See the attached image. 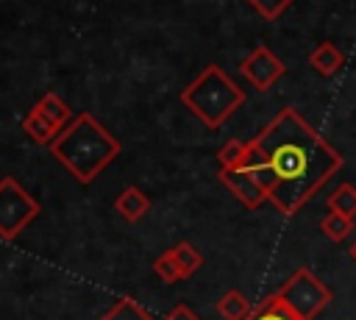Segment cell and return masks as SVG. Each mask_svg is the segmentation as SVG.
I'll return each mask as SVG.
<instances>
[{"label": "cell", "mask_w": 356, "mask_h": 320, "mask_svg": "<svg viewBox=\"0 0 356 320\" xmlns=\"http://www.w3.org/2000/svg\"><path fill=\"white\" fill-rule=\"evenodd\" d=\"M342 64H345V56H342V50H339L334 42H320V45L309 53V67H312L314 72H320L323 78L337 75Z\"/></svg>", "instance_id": "30bf717a"}, {"label": "cell", "mask_w": 356, "mask_h": 320, "mask_svg": "<svg viewBox=\"0 0 356 320\" xmlns=\"http://www.w3.org/2000/svg\"><path fill=\"white\" fill-rule=\"evenodd\" d=\"M278 298L300 317V320H314L331 301L334 292L328 284H323L309 267H298L281 287H278Z\"/></svg>", "instance_id": "277c9868"}, {"label": "cell", "mask_w": 356, "mask_h": 320, "mask_svg": "<svg viewBox=\"0 0 356 320\" xmlns=\"http://www.w3.org/2000/svg\"><path fill=\"white\" fill-rule=\"evenodd\" d=\"M39 217L36 198L11 175L0 178V239H17Z\"/></svg>", "instance_id": "5b68a950"}, {"label": "cell", "mask_w": 356, "mask_h": 320, "mask_svg": "<svg viewBox=\"0 0 356 320\" xmlns=\"http://www.w3.org/2000/svg\"><path fill=\"white\" fill-rule=\"evenodd\" d=\"M245 153H248V142L242 139H228L220 150H217V161H220V170H231V167H242L245 161Z\"/></svg>", "instance_id": "ac0fdd59"}, {"label": "cell", "mask_w": 356, "mask_h": 320, "mask_svg": "<svg viewBox=\"0 0 356 320\" xmlns=\"http://www.w3.org/2000/svg\"><path fill=\"white\" fill-rule=\"evenodd\" d=\"M356 228V223H353V217H345V214H339V211H325V217L320 220V231L331 239V242H342L350 231Z\"/></svg>", "instance_id": "2e32d148"}, {"label": "cell", "mask_w": 356, "mask_h": 320, "mask_svg": "<svg viewBox=\"0 0 356 320\" xmlns=\"http://www.w3.org/2000/svg\"><path fill=\"white\" fill-rule=\"evenodd\" d=\"M22 131L28 134V139H33V142L42 145V147H50L53 139L61 134V128H58L53 120H47L42 111H36L33 106H31L28 114L22 117Z\"/></svg>", "instance_id": "ba28073f"}, {"label": "cell", "mask_w": 356, "mask_h": 320, "mask_svg": "<svg viewBox=\"0 0 356 320\" xmlns=\"http://www.w3.org/2000/svg\"><path fill=\"white\" fill-rule=\"evenodd\" d=\"M100 320H156L139 301H134L131 295H122Z\"/></svg>", "instance_id": "9a60e30c"}, {"label": "cell", "mask_w": 356, "mask_h": 320, "mask_svg": "<svg viewBox=\"0 0 356 320\" xmlns=\"http://www.w3.org/2000/svg\"><path fill=\"white\" fill-rule=\"evenodd\" d=\"M217 178L222 181V186L245 206V209H259L267 203V192L264 186L256 181L253 173H248L245 167H231V170H220Z\"/></svg>", "instance_id": "52a82bcc"}, {"label": "cell", "mask_w": 356, "mask_h": 320, "mask_svg": "<svg viewBox=\"0 0 356 320\" xmlns=\"http://www.w3.org/2000/svg\"><path fill=\"white\" fill-rule=\"evenodd\" d=\"M239 72H242V78H245L253 89L267 92L270 86H275V83L284 78L286 64H284L267 45H259V47H253V50L239 61Z\"/></svg>", "instance_id": "8992f818"}, {"label": "cell", "mask_w": 356, "mask_h": 320, "mask_svg": "<svg viewBox=\"0 0 356 320\" xmlns=\"http://www.w3.org/2000/svg\"><path fill=\"white\" fill-rule=\"evenodd\" d=\"M248 320H300V317L278 298V292H273V295H267L261 303L253 306V312H250Z\"/></svg>", "instance_id": "4fadbf2b"}, {"label": "cell", "mask_w": 356, "mask_h": 320, "mask_svg": "<svg viewBox=\"0 0 356 320\" xmlns=\"http://www.w3.org/2000/svg\"><path fill=\"white\" fill-rule=\"evenodd\" d=\"M170 253H172V259L178 262V267H181V275H184V281L186 278H192L200 267H203V253L192 245V242H178V245H172L170 248Z\"/></svg>", "instance_id": "5bb4252c"}, {"label": "cell", "mask_w": 356, "mask_h": 320, "mask_svg": "<svg viewBox=\"0 0 356 320\" xmlns=\"http://www.w3.org/2000/svg\"><path fill=\"white\" fill-rule=\"evenodd\" d=\"M178 97L206 128L217 131L234 117V111L245 103L248 95L220 64H206L181 89Z\"/></svg>", "instance_id": "3957f363"}, {"label": "cell", "mask_w": 356, "mask_h": 320, "mask_svg": "<svg viewBox=\"0 0 356 320\" xmlns=\"http://www.w3.org/2000/svg\"><path fill=\"white\" fill-rule=\"evenodd\" d=\"M348 253H350V259H353V262H356V242H353V245H350V250H348Z\"/></svg>", "instance_id": "7402d4cb"}, {"label": "cell", "mask_w": 356, "mask_h": 320, "mask_svg": "<svg viewBox=\"0 0 356 320\" xmlns=\"http://www.w3.org/2000/svg\"><path fill=\"white\" fill-rule=\"evenodd\" d=\"M325 206H328L331 211H339V214L356 220V186H353V184H339V186L325 198Z\"/></svg>", "instance_id": "e0dca14e"}, {"label": "cell", "mask_w": 356, "mask_h": 320, "mask_svg": "<svg viewBox=\"0 0 356 320\" xmlns=\"http://www.w3.org/2000/svg\"><path fill=\"white\" fill-rule=\"evenodd\" d=\"M164 320H200V317H197V312H195L192 306L178 303V306H172V309L164 314Z\"/></svg>", "instance_id": "44dd1931"}, {"label": "cell", "mask_w": 356, "mask_h": 320, "mask_svg": "<svg viewBox=\"0 0 356 320\" xmlns=\"http://www.w3.org/2000/svg\"><path fill=\"white\" fill-rule=\"evenodd\" d=\"M259 17H264L267 22H273V19H278L295 0H245Z\"/></svg>", "instance_id": "ffe728a7"}, {"label": "cell", "mask_w": 356, "mask_h": 320, "mask_svg": "<svg viewBox=\"0 0 356 320\" xmlns=\"http://www.w3.org/2000/svg\"><path fill=\"white\" fill-rule=\"evenodd\" d=\"M153 273L164 281V284H175V281H184V275H181V267H178V262L172 259V253L170 250H164L161 256H156V262H153Z\"/></svg>", "instance_id": "d6986e66"}, {"label": "cell", "mask_w": 356, "mask_h": 320, "mask_svg": "<svg viewBox=\"0 0 356 320\" xmlns=\"http://www.w3.org/2000/svg\"><path fill=\"white\" fill-rule=\"evenodd\" d=\"M114 209L120 211V217H122V220L136 223V220H142V217L150 211V198H147L139 186H125V189L117 195Z\"/></svg>", "instance_id": "9c48e42d"}, {"label": "cell", "mask_w": 356, "mask_h": 320, "mask_svg": "<svg viewBox=\"0 0 356 320\" xmlns=\"http://www.w3.org/2000/svg\"><path fill=\"white\" fill-rule=\"evenodd\" d=\"M214 309H217V314H220L222 320H248L250 312H253V303H250L239 289H225V292L217 298Z\"/></svg>", "instance_id": "8fae6325"}, {"label": "cell", "mask_w": 356, "mask_h": 320, "mask_svg": "<svg viewBox=\"0 0 356 320\" xmlns=\"http://www.w3.org/2000/svg\"><path fill=\"white\" fill-rule=\"evenodd\" d=\"M47 150L78 184H92L120 156L122 142L95 114L81 111L61 128Z\"/></svg>", "instance_id": "7a4b0ae2"}, {"label": "cell", "mask_w": 356, "mask_h": 320, "mask_svg": "<svg viewBox=\"0 0 356 320\" xmlns=\"http://www.w3.org/2000/svg\"><path fill=\"white\" fill-rule=\"evenodd\" d=\"M33 109H36V111H42L47 120H53L58 128L70 125V122H72V117H75V114L70 111V106H67L56 92H44V95L33 103Z\"/></svg>", "instance_id": "7c38bea8"}, {"label": "cell", "mask_w": 356, "mask_h": 320, "mask_svg": "<svg viewBox=\"0 0 356 320\" xmlns=\"http://www.w3.org/2000/svg\"><path fill=\"white\" fill-rule=\"evenodd\" d=\"M242 167L256 175L267 203L284 214H298L342 167V153L309 125V120L284 106L253 139Z\"/></svg>", "instance_id": "6da1fadb"}]
</instances>
